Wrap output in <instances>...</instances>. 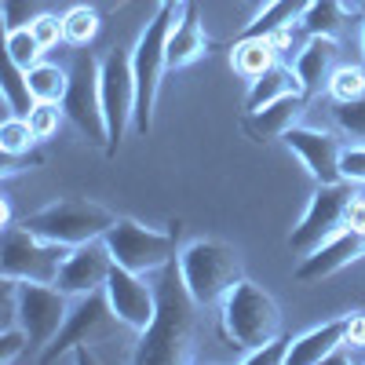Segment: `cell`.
Returning a JSON list of instances; mask_svg holds the SVG:
<instances>
[{
  "instance_id": "obj_1",
  "label": "cell",
  "mask_w": 365,
  "mask_h": 365,
  "mask_svg": "<svg viewBox=\"0 0 365 365\" xmlns=\"http://www.w3.org/2000/svg\"><path fill=\"white\" fill-rule=\"evenodd\" d=\"M158 285V314L143 332L132 361L139 365H182L194 361V311L201 303L187 292L175 259L154 274Z\"/></svg>"
},
{
  "instance_id": "obj_2",
  "label": "cell",
  "mask_w": 365,
  "mask_h": 365,
  "mask_svg": "<svg viewBox=\"0 0 365 365\" xmlns=\"http://www.w3.org/2000/svg\"><path fill=\"white\" fill-rule=\"evenodd\" d=\"M179 19V8L161 4L150 22L143 26V34L135 37L132 48V73H135V132L150 135L154 128V106H158V91L161 77L168 73V34Z\"/></svg>"
},
{
  "instance_id": "obj_3",
  "label": "cell",
  "mask_w": 365,
  "mask_h": 365,
  "mask_svg": "<svg viewBox=\"0 0 365 365\" xmlns=\"http://www.w3.org/2000/svg\"><path fill=\"white\" fill-rule=\"evenodd\" d=\"M216 307H220L223 336L241 354L259 347V344H267V340H274V336H282V311H278V303H274V296L263 285H256L249 278H237Z\"/></svg>"
},
{
  "instance_id": "obj_4",
  "label": "cell",
  "mask_w": 365,
  "mask_h": 365,
  "mask_svg": "<svg viewBox=\"0 0 365 365\" xmlns=\"http://www.w3.org/2000/svg\"><path fill=\"white\" fill-rule=\"evenodd\" d=\"M175 267H179V278L187 285V292L201 307L220 303L237 278H245L237 249L227 245V241H216V237H197L190 245H182L175 256Z\"/></svg>"
},
{
  "instance_id": "obj_5",
  "label": "cell",
  "mask_w": 365,
  "mask_h": 365,
  "mask_svg": "<svg viewBox=\"0 0 365 365\" xmlns=\"http://www.w3.org/2000/svg\"><path fill=\"white\" fill-rule=\"evenodd\" d=\"M113 212L99 201H88V197H55L44 208L29 212L22 220L29 230H37L48 241H58V245H84V241H96L113 227Z\"/></svg>"
},
{
  "instance_id": "obj_6",
  "label": "cell",
  "mask_w": 365,
  "mask_h": 365,
  "mask_svg": "<svg viewBox=\"0 0 365 365\" xmlns=\"http://www.w3.org/2000/svg\"><path fill=\"white\" fill-rule=\"evenodd\" d=\"M70 252H73L70 245H58V241L41 237L26 223H11L0 234V278L55 285L58 270H63Z\"/></svg>"
},
{
  "instance_id": "obj_7",
  "label": "cell",
  "mask_w": 365,
  "mask_h": 365,
  "mask_svg": "<svg viewBox=\"0 0 365 365\" xmlns=\"http://www.w3.org/2000/svg\"><path fill=\"white\" fill-rule=\"evenodd\" d=\"M103 241H106L113 263L139 270V274H158L161 267H168L179 256V234L175 230L146 227V223L125 220V216L113 220V227L103 234Z\"/></svg>"
},
{
  "instance_id": "obj_8",
  "label": "cell",
  "mask_w": 365,
  "mask_h": 365,
  "mask_svg": "<svg viewBox=\"0 0 365 365\" xmlns=\"http://www.w3.org/2000/svg\"><path fill=\"white\" fill-rule=\"evenodd\" d=\"M117 329H125L110 307L106 292H84V296H73L70 299V314H66V325L58 329V336L51 340V347L41 354V361H58L66 358L70 351H81V347H91V344H103L110 340Z\"/></svg>"
},
{
  "instance_id": "obj_9",
  "label": "cell",
  "mask_w": 365,
  "mask_h": 365,
  "mask_svg": "<svg viewBox=\"0 0 365 365\" xmlns=\"http://www.w3.org/2000/svg\"><path fill=\"white\" fill-rule=\"evenodd\" d=\"M103 88V117H106V154H117L128 128L135 125V73H132V51L110 48L103 55L99 70Z\"/></svg>"
},
{
  "instance_id": "obj_10",
  "label": "cell",
  "mask_w": 365,
  "mask_h": 365,
  "mask_svg": "<svg viewBox=\"0 0 365 365\" xmlns=\"http://www.w3.org/2000/svg\"><path fill=\"white\" fill-rule=\"evenodd\" d=\"M99 70H103V58H96L91 51H73L70 88H66L63 110H66V120L88 143H103L106 146V117H103Z\"/></svg>"
},
{
  "instance_id": "obj_11",
  "label": "cell",
  "mask_w": 365,
  "mask_h": 365,
  "mask_svg": "<svg viewBox=\"0 0 365 365\" xmlns=\"http://www.w3.org/2000/svg\"><path fill=\"white\" fill-rule=\"evenodd\" d=\"M354 201L351 182H314V194L303 208V216L296 220V227L289 230V249L296 256H307L311 249H318L329 234H336L347 220V205Z\"/></svg>"
},
{
  "instance_id": "obj_12",
  "label": "cell",
  "mask_w": 365,
  "mask_h": 365,
  "mask_svg": "<svg viewBox=\"0 0 365 365\" xmlns=\"http://www.w3.org/2000/svg\"><path fill=\"white\" fill-rule=\"evenodd\" d=\"M70 299L58 285L44 282H19V325L29 332V358H41L51 340L58 336V329L66 325Z\"/></svg>"
},
{
  "instance_id": "obj_13",
  "label": "cell",
  "mask_w": 365,
  "mask_h": 365,
  "mask_svg": "<svg viewBox=\"0 0 365 365\" xmlns=\"http://www.w3.org/2000/svg\"><path fill=\"white\" fill-rule=\"evenodd\" d=\"M150 278H154V274H139V270H128V267L113 263L110 278L103 285L113 314L132 332H143L158 314V285Z\"/></svg>"
},
{
  "instance_id": "obj_14",
  "label": "cell",
  "mask_w": 365,
  "mask_h": 365,
  "mask_svg": "<svg viewBox=\"0 0 365 365\" xmlns=\"http://www.w3.org/2000/svg\"><path fill=\"white\" fill-rule=\"evenodd\" d=\"M282 143L299 158V165L307 168V175L314 182H340V158H344V143L325 132V128H311V125H292Z\"/></svg>"
},
{
  "instance_id": "obj_15",
  "label": "cell",
  "mask_w": 365,
  "mask_h": 365,
  "mask_svg": "<svg viewBox=\"0 0 365 365\" xmlns=\"http://www.w3.org/2000/svg\"><path fill=\"white\" fill-rule=\"evenodd\" d=\"M361 256H365V234H358L351 227H340L336 234H329L318 249L299 256L292 278L299 285H314V282H325V278H332V274H340L344 267H351Z\"/></svg>"
},
{
  "instance_id": "obj_16",
  "label": "cell",
  "mask_w": 365,
  "mask_h": 365,
  "mask_svg": "<svg viewBox=\"0 0 365 365\" xmlns=\"http://www.w3.org/2000/svg\"><path fill=\"white\" fill-rule=\"evenodd\" d=\"M110 270H113V256L106 249V241L96 237V241H84V245H77L63 270H58V289H63L66 296H84V292H99L110 278Z\"/></svg>"
},
{
  "instance_id": "obj_17",
  "label": "cell",
  "mask_w": 365,
  "mask_h": 365,
  "mask_svg": "<svg viewBox=\"0 0 365 365\" xmlns=\"http://www.w3.org/2000/svg\"><path fill=\"white\" fill-rule=\"evenodd\" d=\"M347 329H351V314H340V318H329L307 332L292 336L289 344V361L285 365H322V361H332L344 344H347Z\"/></svg>"
},
{
  "instance_id": "obj_18",
  "label": "cell",
  "mask_w": 365,
  "mask_h": 365,
  "mask_svg": "<svg viewBox=\"0 0 365 365\" xmlns=\"http://www.w3.org/2000/svg\"><path fill=\"white\" fill-rule=\"evenodd\" d=\"M340 66V44L336 37H307V44H303L292 58V70L299 77V88L303 96H318V91H325L332 70Z\"/></svg>"
},
{
  "instance_id": "obj_19",
  "label": "cell",
  "mask_w": 365,
  "mask_h": 365,
  "mask_svg": "<svg viewBox=\"0 0 365 365\" xmlns=\"http://www.w3.org/2000/svg\"><path fill=\"white\" fill-rule=\"evenodd\" d=\"M205 55H208V37H205V26H201V11L190 0V4L179 11L172 34H168V70H187Z\"/></svg>"
},
{
  "instance_id": "obj_20",
  "label": "cell",
  "mask_w": 365,
  "mask_h": 365,
  "mask_svg": "<svg viewBox=\"0 0 365 365\" xmlns=\"http://www.w3.org/2000/svg\"><path fill=\"white\" fill-rule=\"evenodd\" d=\"M307 99L303 91H292V96H282L267 103L263 110H252L245 117V132L256 139V143H267V139H282L292 125H299V113L307 110Z\"/></svg>"
},
{
  "instance_id": "obj_21",
  "label": "cell",
  "mask_w": 365,
  "mask_h": 365,
  "mask_svg": "<svg viewBox=\"0 0 365 365\" xmlns=\"http://www.w3.org/2000/svg\"><path fill=\"white\" fill-rule=\"evenodd\" d=\"M307 4H311V0H267V4L252 15V22L241 29V37H274V34H285V29L299 26Z\"/></svg>"
},
{
  "instance_id": "obj_22",
  "label": "cell",
  "mask_w": 365,
  "mask_h": 365,
  "mask_svg": "<svg viewBox=\"0 0 365 365\" xmlns=\"http://www.w3.org/2000/svg\"><path fill=\"white\" fill-rule=\"evenodd\" d=\"M292 91H303L299 88V77L292 66H282V63H274L270 70H263L259 77L249 81V96H245V110H263L267 103L274 99H282V96H292Z\"/></svg>"
},
{
  "instance_id": "obj_23",
  "label": "cell",
  "mask_w": 365,
  "mask_h": 365,
  "mask_svg": "<svg viewBox=\"0 0 365 365\" xmlns=\"http://www.w3.org/2000/svg\"><path fill=\"white\" fill-rule=\"evenodd\" d=\"M274 63H278V44H274L270 37H237L234 48H230V66L245 81L259 77Z\"/></svg>"
},
{
  "instance_id": "obj_24",
  "label": "cell",
  "mask_w": 365,
  "mask_h": 365,
  "mask_svg": "<svg viewBox=\"0 0 365 365\" xmlns=\"http://www.w3.org/2000/svg\"><path fill=\"white\" fill-rule=\"evenodd\" d=\"M347 19H351L347 0H311L299 26L307 29V37H336L347 26Z\"/></svg>"
},
{
  "instance_id": "obj_25",
  "label": "cell",
  "mask_w": 365,
  "mask_h": 365,
  "mask_svg": "<svg viewBox=\"0 0 365 365\" xmlns=\"http://www.w3.org/2000/svg\"><path fill=\"white\" fill-rule=\"evenodd\" d=\"M29 91H34L37 103H63L66 99V88H70V66H58V63H41L26 70Z\"/></svg>"
},
{
  "instance_id": "obj_26",
  "label": "cell",
  "mask_w": 365,
  "mask_h": 365,
  "mask_svg": "<svg viewBox=\"0 0 365 365\" xmlns=\"http://www.w3.org/2000/svg\"><path fill=\"white\" fill-rule=\"evenodd\" d=\"M0 91H4V110L11 117H29V110L37 106L34 91H29V81H26V70L8 63L4 70V81H0Z\"/></svg>"
},
{
  "instance_id": "obj_27",
  "label": "cell",
  "mask_w": 365,
  "mask_h": 365,
  "mask_svg": "<svg viewBox=\"0 0 365 365\" xmlns=\"http://www.w3.org/2000/svg\"><path fill=\"white\" fill-rule=\"evenodd\" d=\"M4 48H8V63L29 70V66H37L41 63V55H44V44L37 41V34L26 26H11L8 34H4Z\"/></svg>"
},
{
  "instance_id": "obj_28",
  "label": "cell",
  "mask_w": 365,
  "mask_h": 365,
  "mask_svg": "<svg viewBox=\"0 0 365 365\" xmlns=\"http://www.w3.org/2000/svg\"><path fill=\"white\" fill-rule=\"evenodd\" d=\"M325 96L332 103H351V99H361L365 96V66L358 63H340L332 70L329 84H325Z\"/></svg>"
},
{
  "instance_id": "obj_29",
  "label": "cell",
  "mask_w": 365,
  "mask_h": 365,
  "mask_svg": "<svg viewBox=\"0 0 365 365\" xmlns=\"http://www.w3.org/2000/svg\"><path fill=\"white\" fill-rule=\"evenodd\" d=\"M41 139L29 125V117H4V125H0V150H4L8 158H19V154H29Z\"/></svg>"
},
{
  "instance_id": "obj_30",
  "label": "cell",
  "mask_w": 365,
  "mask_h": 365,
  "mask_svg": "<svg viewBox=\"0 0 365 365\" xmlns=\"http://www.w3.org/2000/svg\"><path fill=\"white\" fill-rule=\"evenodd\" d=\"M63 26H66V44L73 48H88L99 34V11L88 8V4H77L63 15Z\"/></svg>"
},
{
  "instance_id": "obj_31",
  "label": "cell",
  "mask_w": 365,
  "mask_h": 365,
  "mask_svg": "<svg viewBox=\"0 0 365 365\" xmlns=\"http://www.w3.org/2000/svg\"><path fill=\"white\" fill-rule=\"evenodd\" d=\"M332 120L351 143H365V96L351 103H332Z\"/></svg>"
},
{
  "instance_id": "obj_32",
  "label": "cell",
  "mask_w": 365,
  "mask_h": 365,
  "mask_svg": "<svg viewBox=\"0 0 365 365\" xmlns=\"http://www.w3.org/2000/svg\"><path fill=\"white\" fill-rule=\"evenodd\" d=\"M63 120H66V110L63 103H37L34 110H29V125H34L37 139L48 143L58 135V128H63Z\"/></svg>"
},
{
  "instance_id": "obj_33",
  "label": "cell",
  "mask_w": 365,
  "mask_h": 365,
  "mask_svg": "<svg viewBox=\"0 0 365 365\" xmlns=\"http://www.w3.org/2000/svg\"><path fill=\"white\" fill-rule=\"evenodd\" d=\"M289 344H292V336H285V332H282V336H274V340L245 351V354H241V361H245V365H285L289 361Z\"/></svg>"
},
{
  "instance_id": "obj_34",
  "label": "cell",
  "mask_w": 365,
  "mask_h": 365,
  "mask_svg": "<svg viewBox=\"0 0 365 365\" xmlns=\"http://www.w3.org/2000/svg\"><path fill=\"white\" fill-rule=\"evenodd\" d=\"M29 29L37 34V41L44 44V51L66 44V26H63V15H51V11H41L29 19Z\"/></svg>"
},
{
  "instance_id": "obj_35",
  "label": "cell",
  "mask_w": 365,
  "mask_h": 365,
  "mask_svg": "<svg viewBox=\"0 0 365 365\" xmlns=\"http://www.w3.org/2000/svg\"><path fill=\"white\" fill-rule=\"evenodd\" d=\"M19 358H29V332L22 325L0 329V365H11Z\"/></svg>"
},
{
  "instance_id": "obj_36",
  "label": "cell",
  "mask_w": 365,
  "mask_h": 365,
  "mask_svg": "<svg viewBox=\"0 0 365 365\" xmlns=\"http://www.w3.org/2000/svg\"><path fill=\"white\" fill-rule=\"evenodd\" d=\"M340 172L351 187H365V143H347L344 158H340Z\"/></svg>"
},
{
  "instance_id": "obj_37",
  "label": "cell",
  "mask_w": 365,
  "mask_h": 365,
  "mask_svg": "<svg viewBox=\"0 0 365 365\" xmlns=\"http://www.w3.org/2000/svg\"><path fill=\"white\" fill-rule=\"evenodd\" d=\"M37 4L41 0H0V8H4V29L26 26L29 19L37 15Z\"/></svg>"
},
{
  "instance_id": "obj_38",
  "label": "cell",
  "mask_w": 365,
  "mask_h": 365,
  "mask_svg": "<svg viewBox=\"0 0 365 365\" xmlns=\"http://www.w3.org/2000/svg\"><path fill=\"white\" fill-rule=\"evenodd\" d=\"M344 227H351V230L365 234V197H358V194H354V201L347 205V220H344Z\"/></svg>"
},
{
  "instance_id": "obj_39",
  "label": "cell",
  "mask_w": 365,
  "mask_h": 365,
  "mask_svg": "<svg viewBox=\"0 0 365 365\" xmlns=\"http://www.w3.org/2000/svg\"><path fill=\"white\" fill-rule=\"evenodd\" d=\"M347 347H365V314H351V329H347Z\"/></svg>"
},
{
  "instance_id": "obj_40",
  "label": "cell",
  "mask_w": 365,
  "mask_h": 365,
  "mask_svg": "<svg viewBox=\"0 0 365 365\" xmlns=\"http://www.w3.org/2000/svg\"><path fill=\"white\" fill-rule=\"evenodd\" d=\"M361 55H365V19H361Z\"/></svg>"
},
{
  "instance_id": "obj_41",
  "label": "cell",
  "mask_w": 365,
  "mask_h": 365,
  "mask_svg": "<svg viewBox=\"0 0 365 365\" xmlns=\"http://www.w3.org/2000/svg\"><path fill=\"white\" fill-rule=\"evenodd\" d=\"M249 4H256V8H263V0H249Z\"/></svg>"
},
{
  "instance_id": "obj_42",
  "label": "cell",
  "mask_w": 365,
  "mask_h": 365,
  "mask_svg": "<svg viewBox=\"0 0 365 365\" xmlns=\"http://www.w3.org/2000/svg\"><path fill=\"white\" fill-rule=\"evenodd\" d=\"M358 4H361V8H365V0H358Z\"/></svg>"
}]
</instances>
